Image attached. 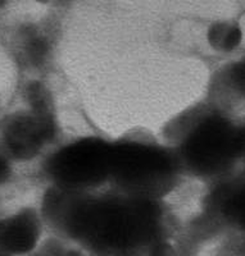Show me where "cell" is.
<instances>
[{"label":"cell","mask_w":245,"mask_h":256,"mask_svg":"<svg viewBox=\"0 0 245 256\" xmlns=\"http://www.w3.org/2000/svg\"><path fill=\"white\" fill-rule=\"evenodd\" d=\"M169 169V159L157 148L139 144L112 146L111 173L129 186H152L166 178Z\"/></svg>","instance_id":"obj_4"},{"label":"cell","mask_w":245,"mask_h":256,"mask_svg":"<svg viewBox=\"0 0 245 256\" xmlns=\"http://www.w3.org/2000/svg\"><path fill=\"white\" fill-rule=\"evenodd\" d=\"M150 256H177L173 248L166 244H157L152 251Z\"/></svg>","instance_id":"obj_11"},{"label":"cell","mask_w":245,"mask_h":256,"mask_svg":"<svg viewBox=\"0 0 245 256\" xmlns=\"http://www.w3.org/2000/svg\"><path fill=\"white\" fill-rule=\"evenodd\" d=\"M222 210L226 216L245 230V188H239L226 196Z\"/></svg>","instance_id":"obj_8"},{"label":"cell","mask_w":245,"mask_h":256,"mask_svg":"<svg viewBox=\"0 0 245 256\" xmlns=\"http://www.w3.org/2000/svg\"><path fill=\"white\" fill-rule=\"evenodd\" d=\"M241 30L228 24H216L208 32L209 44L214 49L230 52L235 49L241 41Z\"/></svg>","instance_id":"obj_7"},{"label":"cell","mask_w":245,"mask_h":256,"mask_svg":"<svg viewBox=\"0 0 245 256\" xmlns=\"http://www.w3.org/2000/svg\"><path fill=\"white\" fill-rule=\"evenodd\" d=\"M53 134V123L45 116H21L11 123L7 142L17 158H31Z\"/></svg>","instance_id":"obj_5"},{"label":"cell","mask_w":245,"mask_h":256,"mask_svg":"<svg viewBox=\"0 0 245 256\" xmlns=\"http://www.w3.org/2000/svg\"><path fill=\"white\" fill-rule=\"evenodd\" d=\"M72 234L102 248H126L150 238L157 224L154 206L145 201H90L67 212Z\"/></svg>","instance_id":"obj_1"},{"label":"cell","mask_w":245,"mask_h":256,"mask_svg":"<svg viewBox=\"0 0 245 256\" xmlns=\"http://www.w3.org/2000/svg\"><path fill=\"white\" fill-rule=\"evenodd\" d=\"M9 174V166L4 159L0 158V182H3Z\"/></svg>","instance_id":"obj_12"},{"label":"cell","mask_w":245,"mask_h":256,"mask_svg":"<svg viewBox=\"0 0 245 256\" xmlns=\"http://www.w3.org/2000/svg\"><path fill=\"white\" fill-rule=\"evenodd\" d=\"M231 82L237 90L245 92V59L233 66L231 70Z\"/></svg>","instance_id":"obj_9"},{"label":"cell","mask_w":245,"mask_h":256,"mask_svg":"<svg viewBox=\"0 0 245 256\" xmlns=\"http://www.w3.org/2000/svg\"><path fill=\"white\" fill-rule=\"evenodd\" d=\"M245 148V130L223 118L210 116L187 137L185 158L200 173L218 172L230 164Z\"/></svg>","instance_id":"obj_2"},{"label":"cell","mask_w":245,"mask_h":256,"mask_svg":"<svg viewBox=\"0 0 245 256\" xmlns=\"http://www.w3.org/2000/svg\"><path fill=\"white\" fill-rule=\"evenodd\" d=\"M47 52L48 48L44 40H34L33 45H31V49H30V52H31V56L35 60L40 62L41 59H44Z\"/></svg>","instance_id":"obj_10"},{"label":"cell","mask_w":245,"mask_h":256,"mask_svg":"<svg viewBox=\"0 0 245 256\" xmlns=\"http://www.w3.org/2000/svg\"><path fill=\"white\" fill-rule=\"evenodd\" d=\"M39 224L34 212H22L0 222V248L6 252L21 255L35 248Z\"/></svg>","instance_id":"obj_6"},{"label":"cell","mask_w":245,"mask_h":256,"mask_svg":"<svg viewBox=\"0 0 245 256\" xmlns=\"http://www.w3.org/2000/svg\"><path fill=\"white\" fill-rule=\"evenodd\" d=\"M112 146L84 140L63 148L52 160V173L67 184H89L111 173Z\"/></svg>","instance_id":"obj_3"}]
</instances>
